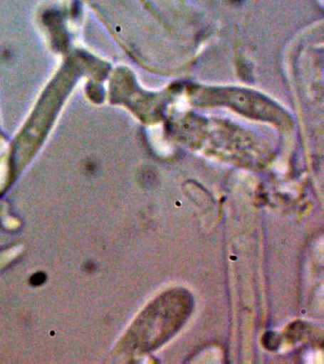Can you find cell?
I'll use <instances>...</instances> for the list:
<instances>
[{
  "label": "cell",
  "instance_id": "6da1fadb",
  "mask_svg": "<svg viewBox=\"0 0 324 364\" xmlns=\"http://www.w3.org/2000/svg\"><path fill=\"white\" fill-rule=\"evenodd\" d=\"M192 306V297L184 290H176L156 300L141 320L140 327L145 332L142 346L150 350L166 341L181 327Z\"/></svg>",
  "mask_w": 324,
  "mask_h": 364
},
{
  "label": "cell",
  "instance_id": "3957f363",
  "mask_svg": "<svg viewBox=\"0 0 324 364\" xmlns=\"http://www.w3.org/2000/svg\"><path fill=\"white\" fill-rule=\"evenodd\" d=\"M45 280H46V275H45L44 273L38 272L36 273V274L31 278V284H33V286H41V284L44 283Z\"/></svg>",
  "mask_w": 324,
  "mask_h": 364
},
{
  "label": "cell",
  "instance_id": "7a4b0ae2",
  "mask_svg": "<svg viewBox=\"0 0 324 364\" xmlns=\"http://www.w3.org/2000/svg\"><path fill=\"white\" fill-rule=\"evenodd\" d=\"M263 344L267 349L275 350L280 346V338L278 335H276V333H266L263 338Z\"/></svg>",
  "mask_w": 324,
  "mask_h": 364
}]
</instances>
